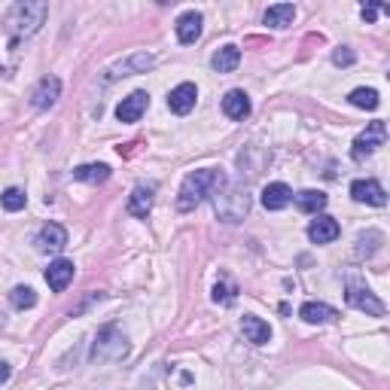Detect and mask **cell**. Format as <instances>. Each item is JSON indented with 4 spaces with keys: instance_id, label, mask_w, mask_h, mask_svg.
Returning <instances> with one entry per match:
<instances>
[{
    "instance_id": "cell-1",
    "label": "cell",
    "mask_w": 390,
    "mask_h": 390,
    "mask_svg": "<svg viewBox=\"0 0 390 390\" xmlns=\"http://www.w3.org/2000/svg\"><path fill=\"white\" fill-rule=\"evenodd\" d=\"M222 187H226V177L213 168H201L192 171L183 177V187L177 192V208L180 210H192L195 204H201L208 195H217Z\"/></svg>"
},
{
    "instance_id": "cell-2",
    "label": "cell",
    "mask_w": 390,
    "mask_h": 390,
    "mask_svg": "<svg viewBox=\"0 0 390 390\" xmlns=\"http://www.w3.org/2000/svg\"><path fill=\"white\" fill-rule=\"evenodd\" d=\"M49 15V6L43 0H22L9 9L6 15V31L13 34V40H22V37H31L40 31V25L46 22Z\"/></svg>"
},
{
    "instance_id": "cell-3",
    "label": "cell",
    "mask_w": 390,
    "mask_h": 390,
    "mask_svg": "<svg viewBox=\"0 0 390 390\" xmlns=\"http://www.w3.org/2000/svg\"><path fill=\"white\" fill-rule=\"evenodd\" d=\"M213 208H217L220 220L238 222L250 210V195L241 192V189H220L217 195H213Z\"/></svg>"
},
{
    "instance_id": "cell-4",
    "label": "cell",
    "mask_w": 390,
    "mask_h": 390,
    "mask_svg": "<svg viewBox=\"0 0 390 390\" xmlns=\"http://www.w3.org/2000/svg\"><path fill=\"white\" fill-rule=\"evenodd\" d=\"M128 354L125 339L116 332V327H104L95 339V348H92V360H119Z\"/></svg>"
},
{
    "instance_id": "cell-5",
    "label": "cell",
    "mask_w": 390,
    "mask_h": 390,
    "mask_svg": "<svg viewBox=\"0 0 390 390\" xmlns=\"http://www.w3.org/2000/svg\"><path fill=\"white\" fill-rule=\"evenodd\" d=\"M384 141H387V125L382 122V119H375V122H369L366 132L354 141V146H351V156L360 162V159H366V156H372L378 146H384Z\"/></svg>"
},
{
    "instance_id": "cell-6",
    "label": "cell",
    "mask_w": 390,
    "mask_h": 390,
    "mask_svg": "<svg viewBox=\"0 0 390 390\" xmlns=\"http://www.w3.org/2000/svg\"><path fill=\"white\" fill-rule=\"evenodd\" d=\"M348 305H354L357 311H366L372 314V317H384V302L378 299V296L372 290H366V287H357V284H348V293H345Z\"/></svg>"
},
{
    "instance_id": "cell-7",
    "label": "cell",
    "mask_w": 390,
    "mask_h": 390,
    "mask_svg": "<svg viewBox=\"0 0 390 390\" xmlns=\"http://www.w3.org/2000/svg\"><path fill=\"white\" fill-rule=\"evenodd\" d=\"M146 107H150V95H146V92H132V95L122 98V104L116 107V119L119 122H137V119L146 113Z\"/></svg>"
},
{
    "instance_id": "cell-8",
    "label": "cell",
    "mask_w": 390,
    "mask_h": 390,
    "mask_svg": "<svg viewBox=\"0 0 390 390\" xmlns=\"http://www.w3.org/2000/svg\"><path fill=\"white\" fill-rule=\"evenodd\" d=\"M351 199L382 208V204L387 201V192H384V187L378 180H354V183H351Z\"/></svg>"
},
{
    "instance_id": "cell-9",
    "label": "cell",
    "mask_w": 390,
    "mask_h": 390,
    "mask_svg": "<svg viewBox=\"0 0 390 390\" xmlns=\"http://www.w3.org/2000/svg\"><path fill=\"white\" fill-rule=\"evenodd\" d=\"M37 247H40L43 253H61V250L68 247V232H64L58 222H46L40 229V235H37Z\"/></svg>"
},
{
    "instance_id": "cell-10",
    "label": "cell",
    "mask_w": 390,
    "mask_h": 390,
    "mask_svg": "<svg viewBox=\"0 0 390 390\" xmlns=\"http://www.w3.org/2000/svg\"><path fill=\"white\" fill-rule=\"evenodd\" d=\"M195 98H199V89H195L192 82H180L177 89H171V95H168V107H171L177 116H187L189 110L195 107Z\"/></svg>"
},
{
    "instance_id": "cell-11",
    "label": "cell",
    "mask_w": 390,
    "mask_h": 390,
    "mask_svg": "<svg viewBox=\"0 0 390 390\" xmlns=\"http://www.w3.org/2000/svg\"><path fill=\"white\" fill-rule=\"evenodd\" d=\"M73 272H77V268H73L70 259H55V263L46 268V284H49V290L61 293L64 287L73 281Z\"/></svg>"
},
{
    "instance_id": "cell-12",
    "label": "cell",
    "mask_w": 390,
    "mask_h": 390,
    "mask_svg": "<svg viewBox=\"0 0 390 390\" xmlns=\"http://www.w3.org/2000/svg\"><path fill=\"white\" fill-rule=\"evenodd\" d=\"M58 95H61V80L58 77H43L40 82H37L31 101H34V107L46 110V107H52L55 101H58Z\"/></svg>"
},
{
    "instance_id": "cell-13",
    "label": "cell",
    "mask_w": 390,
    "mask_h": 390,
    "mask_svg": "<svg viewBox=\"0 0 390 390\" xmlns=\"http://www.w3.org/2000/svg\"><path fill=\"white\" fill-rule=\"evenodd\" d=\"M153 55H146V52H137L132 55V58H125V61H119L113 70H107V80H119V77H132V73H144L146 68H153Z\"/></svg>"
},
{
    "instance_id": "cell-14",
    "label": "cell",
    "mask_w": 390,
    "mask_h": 390,
    "mask_svg": "<svg viewBox=\"0 0 390 390\" xmlns=\"http://www.w3.org/2000/svg\"><path fill=\"white\" fill-rule=\"evenodd\" d=\"M339 232L341 229L332 217H317V220H311V226H308V238L314 244H332V241L339 238Z\"/></svg>"
},
{
    "instance_id": "cell-15",
    "label": "cell",
    "mask_w": 390,
    "mask_h": 390,
    "mask_svg": "<svg viewBox=\"0 0 390 390\" xmlns=\"http://www.w3.org/2000/svg\"><path fill=\"white\" fill-rule=\"evenodd\" d=\"M293 201V189L287 183H268L263 189V208L265 210H284Z\"/></svg>"
},
{
    "instance_id": "cell-16",
    "label": "cell",
    "mask_w": 390,
    "mask_h": 390,
    "mask_svg": "<svg viewBox=\"0 0 390 390\" xmlns=\"http://www.w3.org/2000/svg\"><path fill=\"white\" fill-rule=\"evenodd\" d=\"M201 25H204V18H201V13H183L180 18H177V40L180 43H195L201 37Z\"/></svg>"
},
{
    "instance_id": "cell-17",
    "label": "cell",
    "mask_w": 390,
    "mask_h": 390,
    "mask_svg": "<svg viewBox=\"0 0 390 390\" xmlns=\"http://www.w3.org/2000/svg\"><path fill=\"white\" fill-rule=\"evenodd\" d=\"M222 113L229 119H247L250 116V98L241 89H232L226 98H222Z\"/></svg>"
},
{
    "instance_id": "cell-18",
    "label": "cell",
    "mask_w": 390,
    "mask_h": 390,
    "mask_svg": "<svg viewBox=\"0 0 390 390\" xmlns=\"http://www.w3.org/2000/svg\"><path fill=\"white\" fill-rule=\"evenodd\" d=\"M153 192L156 187H137L132 192V199H128V213L137 220H146V213L153 210Z\"/></svg>"
},
{
    "instance_id": "cell-19",
    "label": "cell",
    "mask_w": 390,
    "mask_h": 390,
    "mask_svg": "<svg viewBox=\"0 0 390 390\" xmlns=\"http://www.w3.org/2000/svg\"><path fill=\"white\" fill-rule=\"evenodd\" d=\"M299 317L305 323H332L339 317V311L329 308V305H323V302H305L299 308Z\"/></svg>"
},
{
    "instance_id": "cell-20",
    "label": "cell",
    "mask_w": 390,
    "mask_h": 390,
    "mask_svg": "<svg viewBox=\"0 0 390 390\" xmlns=\"http://www.w3.org/2000/svg\"><path fill=\"white\" fill-rule=\"evenodd\" d=\"M241 64V49L238 46H222V49L213 52V58H210V68L217 70V73H232Z\"/></svg>"
},
{
    "instance_id": "cell-21",
    "label": "cell",
    "mask_w": 390,
    "mask_h": 390,
    "mask_svg": "<svg viewBox=\"0 0 390 390\" xmlns=\"http://www.w3.org/2000/svg\"><path fill=\"white\" fill-rule=\"evenodd\" d=\"M241 329H244V339L253 341V345H265L268 339H272V329H268L265 320L253 317V314H247L244 320H241Z\"/></svg>"
},
{
    "instance_id": "cell-22",
    "label": "cell",
    "mask_w": 390,
    "mask_h": 390,
    "mask_svg": "<svg viewBox=\"0 0 390 390\" xmlns=\"http://www.w3.org/2000/svg\"><path fill=\"white\" fill-rule=\"evenodd\" d=\"M293 18H296L293 4H275V6L265 9V25L268 27H287V25H293Z\"/></svg>"
},
{
    "instance_id": "cell-23",
    "label": "cell",
    "mask_w": 390,
    "mask_h": 390,
    "mask_svg": "<svg viewBox=\"0 0 390 390\" xmlns=\"http://www.w3.org/2000/svg\"><path fill=\"white\" fill-rule=\"evenodd\" d=\"M73 180L104 183V180H110V165H80V168H73Z\"/></svg>"
},
{
    "instance_id": "cell-24",
    "label": "cell",
    "mask_w": 390,
    "mask_h": 390,
    "mask_svg": "<svg viewBox=\"0 0 390 390\" xmlns=\"http://www.w3.org/2000/svg\"><path fill=\"white\" fill-rule=\"evenodd\" d=\"M296 204H299V210H305V213H317V210L327 208V195L317 192V189H305V192L296 195Z\"/></svg>"
},
{
    "instance_id": "cell-25",
    "label": "cell",
    "mask_w": 390,
    "mask_h": 390,
    "mask_svg": "<svg viewBox=\"0 0 390 390\" xmlns=\"http://www.w3.org/2000/svg\"><path fill=\"white\" fill-rule=\"evenodd\" d=\"M382 241H384V235L382 232H375V229H369V232H363V235L357 238V256H372V253H378V247H382Z\"/></svg>"
},
{
    "instance_id": "cell-26",
    "label": "cell",
    "mask_w": 390,
    "mask_h": 390,
    "mask_svg": "<svg viewBox=\"0 0 390 390\" xmlns=\"http://www.w3.org/2000/svg\"><path fill=\"white\" fill-rule=\"evenodd\" d=\"M348 101H351L354 107H363V110H375L378 104H382V98H378L375 89H354Z\"/></svg>"
},
{
    "instance_id": "cell-27",
    "label": "cell",
    "mask_w": 390,
    "mask_h": 390,
    "mask_svg": "<svg viewBox=\"0 0 390 390\" xmlns=\"http://www.w3.org/2000/svg\"><path fill=\"white\" fill-rule=\"evenodd\" d=\"M9 302H13V308H18V311L34 308V305H37V293L31 290V287H15V290L9 293Z\"/></svg>"
},
{
    "instance_id": "cell-28",
    "label": "cell",
    "mask_w": 390,
    "mask_h": 390,
    "mask_svg": "<svg viewBox=\"0 0 390 390\" xmlns=\"http://www.w3.org/2000/svg\"><path fill=\"white\" fill-rule=\"evenodd\" d=\"M25 201H27V195H25L22 189H15V187H9L4 195H0V204H4L6 210H13V213H15V210H22V208H25Z\"/></svg>"
},
{
    "instance_id": "cell-29",
    "label": "cell",
    "mask_w": 390,
    "mask_h": 390,
    "mask_svg": "<svg viewBox=\"0 0 390 390\" xmlns=\"http://www.w3.org/2000/svg\"><path fill=\"white\" fill-rule=\"evenodd\" d=\"M235 284H217L213 287V302H220V305H232L235 302Z\"/></svg>"
},
{
    "instance_id": "cell-30",
    "label": "cell",
    "mask_w": 390,
    "mask_h": 390,
    "mask_svg": "<svg viewBox=\"0 0 390 390\" xmlns=\"http://www.w3.org/2000/svg\"><path fill=\"white\" fill-rule=\"evenodd\" d=\"M332 61H336L339 68H348V64H354V52H351L348 46H339V49L332 52Z\"/></svg>"
},
{
    "instance_id": "cell-31",
    "label": "cell",
    "mask_w": 390,
    "mask_h": 390,
    "mask_svg": "<svg viewBox=\"0 0 390 390\" xmlns=\"http://www.w3.org/2000/svg\"><path fill=\"white\" fill-rule=\"evenodd\" d=\"M378 9H382V6H378V4H369V6H363V9H360V15H363V18H366V22H375Z\"/></svg>"
},
{
    "instance_id": "cell-32",
    "label": "cell",
    "mask_w": 390,
    "mask_h": 390,
    "mask_svg": "<svg viewBox=\"0 0 390 390\" xmlns=\"http://www.w3.org/2000/svg\"><path fill=\"white\" fill-rule=\"evenodd\" d=\"M9 375H13V369H9V363H0V384L9 382Z\"/></svg>"
}]
</instances>
